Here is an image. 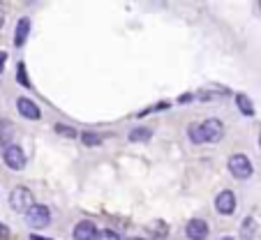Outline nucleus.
<instances>
[{
  "label": "nucleus",
  "instance_id": "1",
  "mask_svg": "<svg viewBox=\"0 0 261 240\" xmlns=\"http://www.w3.org/2000/svg\"><path fill=\"white\" fill-rule=\"evenodd\" d=\"M35 206H37V203H35L33 192L28 190V187L19 185V187H14V190L10 192V208L14 210V213H23V215H28Z\"/></svg>",
  "mask_w": 261,
  "mask_h": 240
},
{
  "label": "nucleus",
  "instance_id": "2",
  "mask_svg": "<svg viewBox=\"0 0 261 240\" xmlns=\"http://www.w3.org/2000/svg\"><path fill=\"white\" fill-rule=\"evenodd\" d=\"M227 166H229V173L234 175L236 180H250L252 178V162H250L247 155L234 153L231 157H229Z\"/></svg>",
  "mask_w": 261,
  "mask_h": 240
},
{
  "label": "nucleus",
  "instance_id": "3",
  "mask_svg": "<svg viewBox=\"0 0 261 240\" xmlns=\"http://www.w3.org/2000/svg\"><path fill=\"white\" fill-rule=\"evenodd\" d=\"M201 137L203 143H218L224 137V125L220 118H206L201 123Z\"/></svg>",
  "mask_w": 261,
  "mask_h": 240
},
{
  "label": "nucleus",
  "instance_id": "4",
  "mask_svg": "<svg viewBox=\"0 0 261 240\" xmlns=\"http://www.w3.org/2000/svg\"><path fill=\"white\" fill-rule=\"evenodd\" d=\"M3 162H5L7 169L21 171L23 166H26V153H23V148L17 146V143H12L10 148L3 150Z\"/></svg>",
  "mask_w": 261,
  "mask_h": 240
},
{
  "label": "nucleus",
  "instance_id": "5",
  "mask_svg": "<svg viewBox=\"0 0 261 240\" xmlns=\"http://www.w3.org/2000/svg\"><path fill=\"white\" fill-rule=\"evenodd\" d=\"M49 222H51V210L46 206H42V203H37L26 215V224L30 229H44V226H49Z\"/></svg>",
  "mask_w": 261,
  "mask_h": 240
},
{
  "label": "nucleus",
  "instance_id": "6",
  "mask_svg": "<svg viewBox=\"0 0 261 240\" xmlns=\"http://www.w3.org/2000/svg\"><path fill=\"white\" fill-rule=\"evenodd\" d=\"M215 210H218L220 215H224V217H231V215L236 213V194L231 190H222L215 197Z\"/></svg>",
  "mask_w": 261,
  "mask_h": 240
},
{
  "label": "nucleus",
  "instance_id": "7",
  "mask_svg": "<svg viewBox=\"0 0 261 240\" xmlns=\"http://www.w3.org/2000/svg\"><path fill=\"white\" fill-rule=\"evenodd\" d=\"M208 222L201 217H192L190 222L185 224V235L190 240H206L208 238Z\"/></svg>",
  "mask_w": 261,
  "mask_h": 240
},
{
  "label": "nucleus",
  "instance_id": "8",
  "mask_svg": "<svg viewBox=\"0 0 261 240\" xmlns=\"http://www.w3.org/2000/svg\"><path fill=\"white\" fill-rule=\"evenodd\" d=\"M72 238L74 240H95L97 238V226H95V222L93 219H81L79 224H74Z\"/></svg>",
  "mask_w": 261,
  "mask_h": 240
},
{
  "label": "nucleus",
  "instance_id": "9",
  "mask_svg": "<svg viewBox=\"0 0 261 240\" xmlns=\"http://www.w3.org/2000/svg\"><path fill=\"white\" fill-rule=\"evenodd\" d=\"M17 111L26 120H39L42 118V111H39L37 102H33L30 97H19L17 99Z\"/></svg>",
  "mask_w": 261,
  "mask_h": 240
},
{
  "label": "nucleus",
  "instance_id": "10",
  "mask_svg": "<svg viewBox=\"0 0 261 240\" xmlns=\"http://www.w3.org/2000/svg\"><path fill=\"white\" fill-rule=\"evenodd\" d=\"M28 35H30V19L23 17V19H19L17 30H14V46H23Z\"/></svg>",
  "mask_w": 261,
  "mask_h": 240
},
{
  "label": "nucleus",
  "instance_id": "11",
  "mask_svg": "<svg viewBox=\"0 0 261 240\" xmlns=\"http://www.w3.org/2000/svg\"><path fill=\"white\" fill-rule=\"evenodd\" d=\"M12 139H14V125L7 118H0V146L10 148Z\"/></svg>",
  "mask_w": 261,
  "mask_h": 240
},
{
  "label": "nucleus",
  "instance_id": "12",
  "mask_svg": "<svg viewBox=\"0 0 261 240\" xmlns=\"http://www.w3.org/2000/svg\"><path fill=\"white\" fill-rule=\"evenodd\" d=\"M236 106H238V111L243 115H247V118H252V115H254V104H252V99L247 97L245 93L236 95Z\"/></svg>",
  "mask_w": 261,
  "mask_h": 240
},
{
  "label": "nucleus",
  "instance_id": "13",
  "mask_svg": "<svg viewBox=\"0 0 261 240\" xmlns=\"http://www.w3.org/2000/svg\"><path fill=\"white\" fill-rule=\"evenodd\" d=\"M152 137V132L148 130V127H134V130H130V134H127V139L130 141H148V139Z\"/></svg>",
  "mask_w": 261,
  "mask_h": 240
},
{
  "label": "nucleus",
  "instance_id": "14",
  "mask_svg": "<svg viewBox=\"0 0 261 240\" xmlns=\"http://www.w3.org/2000/svg\"><path fill=\"white\" fill-rule=\"evenodd\" d=\"M222 95H229V90H201V93H196V99L211 102V99H220Z\"/></svg>",
  "mask_w": 261,
  "mask_h": 240
},
{
  "label": "nucleus",
  "instance_id": "15",
  "mask_svg": "<svg viewBox=\"0 0 261 240\" xmlns=\"http://www.w3.org/2000/svg\"><path fill=\"white\" fill-rule=\"evenodd\" d=\"M187 134H190V141L192 143H203V137H201V123H194V125L187 127Z\"/></svg>",
  "mask_w": 261,
  "mask_h": 240
},
{
  "label": "nucleus",
  "instance_id": "16",
  "mask_svg": "<svg viewBox=\"0 0 261 240\" xmlns=\"http://www.w3.org/2000/svg\"><path fill=\"white\" fill-rule=\"evenodd\" d=\"M81 141H83V146H99L102 137L95 134V132H81Z\"/></svg>",
  "mask_w": 261,
  "mask_h": 240
},
{
  "label": "nucleus",
  "instance_id": "17",
  "mask_svg": "<svg viewBox=\"0 0 261 240\" xmlns=\"http://www.w3.org/2000/svg\"><path fill=\"white\" fill-rule=\"evenodd\" d=\"M17 79L23 88H30V79H28V72H26V63H19L17 65Z\"/></svg>",
  "mask_w": 261,
  "mask_h": 240
},
{
  "label": "nucleus",
  "instance_id": "18",
  "mask_svg": "<svg viewBox=\"0 0 261 240\" xmlns=\"http://www.w3.org/2000/svg\"><path fill=\"white\" fill-rule=\"evenodd\" d=\"M56 132H58V134H63V137H67V139L81 137V134H79V132L74 130V127H67V125H56Z\"/></svg>",
  "mask_w": 261,
  "mask_h": 240
},
{
  "label": "nucleus",
  "instance_id": "19",
  "mask_svg": "<svg viewBox=\"0 0 261 240\" xmlns=\"http://www.w3.org/2000/svg\"><path fill=\"white\" fill-rule=\"evenodd\" d=\"M95 240H120V235L111 229H102V231H97V238Z\"/></svg>",
  "mask_w": 261,
  "mask_h": 240
},
{
  "label": "nucleus",
  "instance_id": "20",
  "mask_svg": "<svg viewBox=\"0 0 261 240\" xmlns=\"http://www.w3.org/2000/svg\"><path fill=\"white\" fill-rule=\"evenodd\" d=\"M192 99H194V95H192V93L180 95V97H178V104H187V102H192Z\"/></svg>",
  "mask_w": 261,
  "mask_h": 240
},
{
  "label": "nucleus",
  "instance_id": "21",
  "mask_svg": "<svg viewBox=\"0 0 261 240\" xmlns=\"http://www.w3.org/2000/svg\"><path fill=\"white\" fill-rule=\"evenodd\" d=\"M5 60H7V53L5 51H0V72L5 70Z\"/></svg>",
  "mask_w": 261,
  "mask_h": 240
},
{
  "label": "nucleus",
  "instance_id": "22",
  "mask_svg": "<svg viewBox=\"0 0 261 240\" xmlns=\"http://www.w3.org/2000/svg\"><path fill=\"white\" fill-rule=\"evenodd\" d=\"M3 23H5V12L0 10V28H3Z\"/></svg>",
  "mask_w": 261,
  "mask_h": 240
},
{
  "label": "nucleus",
  "instance_id": "23",
  "mask_svg": "<svg viewBox=\"0 0 261 240\" xmlns=\"http://www.w3.org/2000/svg\"><path fill=\"white\" fill-rule=\"evenodd\" d=\"M30 240H49V238H42V235H35L33 233V235H30Z\"/></svg>",
  "mask_w": 261,
  "mask_h": 240
},
{
  "label": "nucleus",
  "instance_id": "24",
  "mask_svg": "<svg viewBox=\"0 0 261 240\" xmlns=\"http://www.w3.org/2000/svg\"><path fill=\"white\" fill-rule=\"evenodd\" d=\"M5 233H7V229L3 226V224H0V235H5Z\"/></svg>",
  "mask_w": 261,
  "mask_h": 240
},
{
  "label": "nucleus",
  "instance_id": "25",
  "mask_svg": "<svg viewBox=\"0 0 261 240\" xmlns=\"http://www.w3.org/2000/svg\"><path fill=\"white\" fill-rule=\"evenodd\" d=\"M220 240H234V238H231V235H222V238H220Z\"/></svg>",
  "mask_w": 261,
  "mask_h": 240
},
{
  "label": "nucleus",
  "instance_id": "26",
  "mask_svg": "<svg viewBox=\"0 0 261 240\" xmlns=\"http://www.w3.org/2000/svg\"><path fill=\"white\" fill-rule=\"evenodd\" d=\"M130 240H143V238H130Z\"/></svg>",
  "mask_w": 261,
  "mask_h": 240
},
{
  "label": "nucleus",
  "instance_id": "27",
  "mask_svg": "<svg viewBox=\"0 0 261 240\" xmlns=\"http://www.w3.org/2000/svg\"><path fill=\"white\" fill-rule=\"evenodd\" d=\"M259 146H261V134H259Z\"/></svg>",
  "mask_w": 261,
  "mask_h": 240
},
{
  "label": "nucleus",
  "instance_id": "28",
  "mask_svg": "<svg viewBox=\"0 0 261 240\" xmlns=\"http://www.w3.org/2000/svg\"><path fill=\"white\" fill-rule=\"evenodd\" d=\"M259 10H261V3H259Z\"/></svg>",
  "mask_w": 261,
  "mask_h": 240
}]
</instances>
